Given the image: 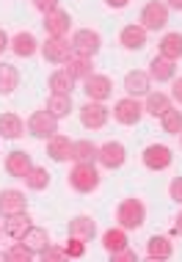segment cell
Listing matches in <instances>:
<instances>
[{
	"mask_svg": "<svg viewBox=\"0 0 182 262\" xmlns=\"http://www.w3.org/2000/svg\"><path fill=\"white\" fill-rule=\"evenodd\" d=\"M83 91L91 102H105L113 94V83H110L108 75H91L88 80H83Z\"/></svg>",
	"mask_w": 182,
	"mask_h": 262,
	"instance_id": "9c48e42d",
	"label": "cell"
},
{
	"mask_svg": "<svg viewBox=\"0 0 182 262\" xmlns=\"http://www.w3.org/2000/svg\"><path fill=\"white\" fill-rule=\"evenodd\" d=\"M105 3H108L110 9H124V6L130 3V0H105Z\"/></svg>",
	"mask_w": 182,
	"mask_h": 262,
	"instance_id": "7bdbcfd3",
	"label": "cell"
},
{
	"mask_svg": "<svg viewBox=\"0 0 182 262\" xmlns=\"http://www.w3.org/2000/svg\"><path fill=\"white\" fill-rule=\"evenodd\" d=\"M25 210H28V199L22 190H17V188L0 190V215L3 218L17 215V212H25Z\"/></svg>",
	"mask_w": 182,
	"mask_h": 262,
	"instance_id": "7c38bea8",
	"label": "cell"
},
{
	"mask_svg": "<svg viewBox=\"0 0 182 262\" xmlns=\"http://www.w3.org/2000/svg\"><path fill=\"white\" fill-rule=\"evenodd\" d=\"M41 55H44V61H50V63H66L69 55H72V45H69L66 39L47 36V41L41 45Z\"/></svg>",
	"mask_w": 182,
	"mask_h": 262,
	"instance_id": "5bb4252c",
	"label": "cell"
},
{
	"mask_svg": "<svg viewBox=\"0 0 182 262\" xmlns=\"http://www.w3.org/2000/svg\"><path fill=\"white\" fill-rule=\"evenodd\" d=\"M47 111H50L55 119L69 116V111H72V94H50V100H47Z\"/></svg>",
	"mask_w": 182,
	"mask_h": 262,
	"instance_id": "1f68e13d",
	"label": "cell"
},
{
	"mask_svg": "<svg viewBox=\"0 0 182 262\" xmlns=\"http://www.w3.org/2000/svg\"><path fill=\"white\" fill-rule=\"evenodd\" d=\"M66 72L72 75V80H88L91 75H94V63H91V58H86V55H69L66 61Z\"/></svg>",
	"mask_w": 182,
	"mask_h": 262,
	"instance_id": "d6986e66",
	"label": "cell"
},
{
	"mask_svg": "<svg viewBox=\"0 0 182 262\" xmlns=\"http://www.w3.org/2000/svg\"><path fill=\"white\" fill-rule=\"evenodd\" d=\"M17 86H19V72H17V67L0 61V94H3V97L11 94Z\"/></svg>",
	"mask_w": 182,
	"mask_h": 262,
	"instance_id": "f546056e",
	"label": "cell"
},
{
	"mask_svg": "<svg viewBox=\"0 0 182 262\" xmlns=\"http://www.w3.org/2000/svg\"><path fill=\"white\" fill-rule=\"evenodd\" d=\"M124 160H127V149H124V144H119V141H108V144H102L100 152H97V163H100L102 168H108V171L122 168Z\"/></svg>",
	"mask_w": 182,
	"mask_h": 262,
	"instance_id": "8992f818",
	"label": "cell"
},
{
	"mask_svg": "<svg viewBox=\"0 0 182 262\" xmlns=\"http://www.w3.org/2000/svg\"><path fill=\"white\" fill-rule=\"evenodd\" d=\"M110 259H113V262H138V254L127 246V249H122V251L110 254Z\"/></svg>",
	"mask_w": 182,
	"mask_h": 262,
	"instance_id": "74e56055",
	"label": "cell"
},
{
	"mask_svg": "<svg viewBox=\"0 0 182 262\" xmlns=\"http://www.w3.org/2000/svg\"><path fill=\"white\" fill-rule=\"evenodd\" d=\"M177 232H179V235H182V212H179V215H177Z\"/></svg>",
	"mask_w": 182,
	"mask_h": 262,
	"instance_id": "f6af8a7d",
	"label": "cell"
},
{
	"mask_svg": "<svg viewBox=\"0 0 182 262\" xmlns=\"http://www.w3.org/2000/svg\"><path fill=\"white\" fill-rule=\"evenodd\" d=\"M169 108H171V97L169 94H163V91H149V94H146V105H144L146 113H152V116L160 119Z\"/></svg>",
	"mask_w": 182,
	"mask_h": 262,
	"instance_id": "83f0119b",
	"label": "cell"
},
{
	"mask_svg": "<svg viewBox=\"0 0 182 262\" xmlns=\"http://www.w3.org/2000/svg\"><path fill=\"white\" fill-rule=\"evenodd\" d=\"M141 116H144V108H141V102H138L135 97H124V100H119L113 105V119L119 124H124V127L138 124Z\"/></svg>",
	"mask_w": 182,
	"mask_h": 262,
	"instance_id": "ba28073f",
	"label": "cell"
},
{
	"mask_svg": "<svg viewBox=\"0 0 182 262\" xmlns=\"http://www.w3.org/2000/svg\"><path fill=\"white\" fill-rule=\"evenodd\" d=\"M179 136H182V133H179Z\"/></svg>",
	"mask_w": 182,
	"mask_h": 262,
	"instance_id": "7dc6e473",
	"label": "cell"
},
{
	"mask_svg": "<svg viewBox=\"0 0 182 262\" xmlns=\"http://www.w3.org/2000/svg\"><path fill=\"white\" fill-rule=\"evenodd\" d=\"M97 235V224L91 215H75L69 221V237H80V240H91Z\"/></svg>",
	"mask_w": 182,
	"mask_h": 262,
	"instance_id": "44dd1931",
	"label": "cell"
},
{
	"mask_svg": "<svg viewBox=\"0 0 182 262\" xmlns=\"http://www.w3.org/2000/svg\"><path fill=\"white\" fill-rule=\"evenodd\" d=\"M44 31H47V36H55V39H64L66 33H69V25H72V17H69V11L64 9H55L50 14H44Z\"/></svg>",
	"mask_w": 182,
	"mask_h": 262,
	"instance_id": "4fadbf2b",
	"label": "cell"
},
{
	"mask_svg": "<svg viewBox=\"0 0 182 262\" xmlns=\"http://www.w3.org/2000/svg\"><path fill=\"white\" fill-rule=\"evenodd\" d=\"M160 124H163V130L169 133V136H179L182 133V111L169 108L163 116H160Z\"/></svg>",
	"mask_w": 182,
	"mask_h": 262,
	"instance_id": "d6a6232c",
	"label": "cell"
},
{
	"mask_svg": "<svg viewBox=\"0 0 182 262\" xmlns=\"http://www.w3.org/2000/svg\"><path fill=\"white\" fill-rule=\"evenodd\" d=\"M69 185L78 193H91L100 188V174H97L94 163H75V168L69 171Z\"/></svg>",
	"mask_w": 182,
	"mask_h": 262,
	"instance_id": "7a4b0ae2",
	"label": "cell"
},
{
	"mask_svg": "<svg viewBox=\"0 0 182 262\" xmlns=\"http://www.w3.org/2000/svg\"><path fill=\"white\" fill-rule=\"evenodd\" d=\"M174 72H177V67H174L171 58H166V55H155L149 63V77L157 83H169L174 80Z\"/></svg>",
	"mask_w": 182,
	"mask_h": 262,
	"instance_id": "ac0fdd59",
	"label": "cell"
},
{
	"mask_svg": "<svg viewBox=\"0 0 182 262\" xmlns=\"http://www.w3.org/2000/svg\"><path fill=\"white\" fill-rule=\"evenodd\" d=\"M6 47H11V39L6 36V31L0 28V55H3V50H6Z\"/></svg>",
	"mask_w": 182,
	"mask_h": 262,
	"instance_id": "b9f144b4",
	"label": "cell"
},
{
	"mask_svg": "<svg viewBox=\"0 0 182 262\" xmlns=\"http://www.w3.org/2000/svg\"><path fill=\"white\" fill-rule=\"evenodd\" d=\"M97 152H100V146L91 144L88 138L72 141V160L75 163H97Z\"/></svg>",
	"mask_w": 182,
	"mask_h": 262,
	"instance_id": "4316f807",
	"label": "cell"
},
{
	"mask_svg": "<svg viewBox=\"0 0 182 262\" xmlns=\"http://www.w3.org/2000/svg\"><path fill=\"white\" fill-rule=\"evenodd\" d=\"M64 251H66V257H69V259H80L83 254H86V240H80V237H69V243L64 246Z\"/></svg>",
	"mask_w": 182,
	"mask_h": 262,
	"instance_id": "d590c367",
	"label": "cell"
},
{
	"mask_svg": "<svg viewBox=\"0 0 182 262\" xmlns=\"http://www.w3.org/2000/svg\"><path fill=\"white\" fill-rule=\"evenodd\" d=\"M102 246H105V251H108V254H116V251L127 249V246H130L127 229H122V226H116V229H108V232L102 235Z\"/></svg>",
	"mask_w": 182,
	"mask_h": 262,
	"instance_id": "484cf974",
	"label": "cell"
},
{
	"mask_svg": "<svg viewBox=\"0 0 182 262\" xmlns=\"http://www.w3.org/2000/svg\"><path fill=\"white\" fill-rule=\"evenodd\" d=\"M160 55H166V58H171V61L182 58V33L179 31L166 33V36L160 39Z\"/></svg>",
	"mask_w": 182,
	"mask_h": 262,
	"instance_id": "f1b7e54d",
	"label": "cell"
},
{
	"mask_svg": "<svg viewBox=\"0 0 182 262\" xmlns=\"http://www.w3.org/2000/svg\"><path fill=\"white\" fill-rule=\"evenodd\" d=\"M141 160H144V166L149 168V171H166V168L171 166L174 155H171V149L166 144H149L144 149Z\"/></svg>",
	"mask_w": 182,
	"mask_h": 262,
	"instance_id": "52a82bcc",
	"label": "cell"
},
{
	"mask_svg": "<svg viewBox=\"0 0 182 262\" xmlns=\"http://www.w3.org/2000/svg\"><path fill=\"white\" fill-rule=\"evenodd\" d=\"M169 23V6L163 0H149L141 11V25L146 31H163Z\"/></svg>",
	"mask_w": 182,
	"mask_h": 262,
	"instance_id": "5b68a950",
	"label": "cell"
},
{
	"mask_svg": "<svg viewBox=\"0 0 182 262\" xmlns=\"http://www.w3.org/2000/svg\"><path fill=\"white\" fill-rule=\"evenodd\" d=\"M28 136H33V138H50L58 133V119L53 116L50 111H33L31 116H28Z\"/></svg>",
	"mask_w": 182,
	"mask_h": 262,
	"instance_id": "3957f363",
	"label": "cell"
},
{
	"mask_svg": "<svg viewBox=\"0 0 182 262\" xmlns=\"http://www.w3.org/2000/svg\"><path fill=\"white\" fill-rule=\"evenodd\" d=\"M149 86H152V77L149 72H141V69H132V72L124 75V91H127V97H144L149 94Z\"/></svg>",
	"mask_w": 182,
	"mask_h": 262,
	"instance_id": "9a60e30c",
	"label": "cell"
},
{
	"mask_svg": "<svg viewBox=\"0 0 182 262\" xmlns=\"http://www.w3.org/2000/svg\"><path fill=\"white\" fill-rule=\"evenodd\" d=\"M119 41H122L124 50H144L146 47V28L144 25H124L122 33H119Z\"/></svg>",
	"mask_w": 182,
	"mask_h": 262,
	"instance_id": "2e32d148",
	"label": "cell"
},
{
	"mask_svg": "<svg viewBox=\"0 0 182 262\" xmlns=\"http://www.w3.org/2000/svg\"><path fill=\"white\" fill-rule=\"evenodd\" d=\"M25 185L31 190H44L47 185H50V174H47V168L33 166L31 171H28V177H25Z\"/></svg>",
	"mask_w": 182,
	"mask_h": 262,
	"instance_id": "836d02e7",
	"label": "cell"
},
{
	"mask_svg": "<svg viewBox=\"0 0 182 262\" xmlns=\"http://www.w3.org/2000/svg\"><path fill=\"white\" fill-rule=\"evenodd\" d=\"M25 133V122L17 116V113H0V136L3 138H19Z\"/></svg>",
	"mask_w": 182,
	"mask_h": 262,
	"instance_id": "cb8c5ba5",
	"label": "cell"
},
{
	"mask_svg": "<svg viewBox=\"0 0 182 262\" xmlns=\"http://www.w3.org/2000/svg\"><path fill=\"white\" fill-rule=\"evenodd\" d=\"M47 155H50L55 163L72 160V141H69L66 136H61V133H55V136L47 138Z\"/></svg>",
	"mask_w": 182,
	"mask_h": 262,
	"instance_id": "e0dca14e",
	"label": "cell"
},
{
	"mask_svg": "<svg viewBox=\"0 0 182 262\" xmlns=\"http://www.w3.org/2000/svg\"><path fill=\"white\" fill-rule=\"evenodd\" d=\"M39 257L44 259V262H61V259H69V257H66V251H64V249H58V246H47V249L41 251Z\"/></svg>",
	"mask_w": 182,
	"mask_h": 262,
	"instance_id": "8d00e7d4",
	"label": "cell"
},
{
	"mask_svg": "<svg viewBox=\"0 0 182 262\" xmlns=\"http://www.w3.org/2000/svg\"><path fill=\"white\" fill-rule=\"evenodd\" d=\"M171 97H174V102H179V105H182V77H179V80H174V86H171Z\"/></svg>",
	"mask_w": 182,
	"mask_h": 262,
	"instance_id": "60d3db41",
	"label": "cell"
},
{
	"mask_svg": "<svg viewBox=\"0 0 182 262\" xmlns=\"http://www.w3.org/2000/svg\"><path fill=\"white\" fill-rule=\"evenodd\" d=\"M116 221L122 229H141L146 221V207L141 199H124L116 207Z\"/></svg>",
	"mask_w": 182,
	"mask_h": 262,
	"instance_id": "6da1fadb",
	"label": "cell"
},
{
	"mask_svg": "<svg viewBox=\"0 0 182 262\" xmlns=\"http://www.w3.org/2000/svg\"><path fill=\"white\" fill-rule=\"evenodd\" d=\"M3 168H6V174H9V177H14V180H25L28 171L33 168V160H31V155H28V152L14 149V152L6 155Z\"/></svg>",
	"mask_w": 182,
	"mask_h": 262,
	"instance_id": "8fae6325",
	"label": "cell"
},
{
	"mask_svg": "<svg viewBox=\"0 0 182 262\" xmlns=\"http://www.w3.org/2000/svg\"><path fill=\"white\" fill-rule=\"evenodd\" d=\"M171 254H174V243L169 237H149V243H146V257L149 259H157V262H163V259H171Z\"/></svg>",
	"mask_w": 182,
	"mask_h": 262,
	"instance_id": "7402d4cb",
	"label": "cell"
},
{
	"mask_svg": "<svg viewBox=\"0 0 182 262\" xmlns=\"http://www.w3.org/2000/svg\"><path fill=\"white\" fill-rule=\"evenodd\" d=\"M33 257H36V254H33L31 249H28V246L22 243V240H17V243H14L11 249L6 251V259H9V262H31Z\"/></svg>",
	"mask_w": 182,
	"mask_h": 262,
	"instance_id": "e575fe53",
	"label": "cell"
},
{
	"mask_svg": "<svg viewBox=\"0 0 182 262\" xmlns=\"http://www.w3.org/2000/svg\"><path fill=\"white\" fill-rule=\"evenodd\" d=\"M11 50L17 53L19 58H31V55L39 50V41H36V36H33V33H28V31H19L17 36L11 39Z\"/></svg>",
	"mask_w": 182,
	"mask_h": 262,
	"instance_id": "603a6c76",
	"label": "cell"
},
{
	"mask_svg": "<svg viewBox=\"0 0 182 262\" xmlns=\"http://www.w3.org/2000/svg\"><path fill=\"white\" fill-rule=\"evenodd\" d=\"M0 235H3V229H0Z\"/></svg>",
	"mask_w": 182,
	"mask_h": 262,
	"instance_id": "bcb514c9",
	"label": "cell"
},
{
	"mask_svg": "<svg viewBox=\"0 0 182 262\" xmlns=\"http://www.w3.org/2000/svg\"><path fill=\"white\" fill-rule=\"evenodd\" d=\"M72 53L75 55H86V58H94L97 53H100L102 47V39L97 31H91V28H80V31L72 33Z\"/></svg>",
	"mask_w": 182,
	"mask_h": 262,
	"instance_id": "277c9868",
	"label": "cell"
},
{
	"mask_svg": "<svg viewBox=\"0 0 182 262\" xmlns=\"http://www.w3.org/2000/svg\"><path fill=\"white\" fill-rule=\"evenodd\" d=\"M33 9L41 11V14H50L58 9V0H33Z\"/></svg>",
	"mask_w": 182,
	"mask_h": 262,
	"instance_id": "ab89813d",
	"label": "cell"
},
{
	"mask_svg": "<svg viewBox=\"0 0 182 262\" xmlns=\"http://www.w3.org/2000/svg\"><path fill=\"white\" fill-rule=\"evenodd\" d=\"M31 226V218H28V210L25 212H17V215H9L3 218V232L9 235L11 240H22V235Z\"/></svg>",
	"mask_w": 182,
	"mask_h": 262,
	"instance_id": "ffe728a7",
	"label": "cell"
},
{
	"mask_svg": "<svg viewBox=\"0 0 182 262\" xmlns=\"http://www.w3.org/2000/svg\"><path fill=\"white\" fill-rule=\"evenodd\" d=\"M166 6L174 9V11H182V0H166Z\"/></svg>",
	"mask_w": 182,
	"mask_h": 262,
	"instance_id": "ee69618b",
	"label": "cell"
},
{
	"mask_svg": "<svg viewBox=\"0 0 182 262\" xmlns=\"http://www.w3.org/2000/svg\"><path fill=\"white\" fill-rule=\"evenodd\" d=\"M47 86H50L53 94H72L75 80H72V75H69L66 69H58V72H53V75H50Z\"/></svg>",
	"mask_w": 182,
	"mask_h": 262,
	"instance_id": "4dcf8cb0",
	"label": "cell"
},
{
	"mask_svg": "<svg viewBox=\"0 0 182 262\" xmlns=\"http://www.w3.org/2000/svg\"><path fill=\"white\" fill-rule=\"evenodd\" d=\"M22 243L33 254H41L47 246H50V237H47V229H41V226H28V232L22 235Z\"/></svg>",
	"mask_w": 182,
	"mask_h": 262,
	"instance_id": "d4e9b609",
	"label": "cell"
},
{
	"mask_svg": "<svg viewBox=\"0 0 182 262\" xmlns=\"http://www.w3.org/2000/svg\"><path fill=\"white\" fill-rule=\"evenodd\" d=\"M169 196L177 204H182V177H174L171 180V185H169Z\"/></svg>",
	"mask_w": 182,
	"mask_h": 262,
	"instance_id": "f35d334b",
	"label": "cell"
},
{
	"mask_svg": "<svg viewBox=\"0 0 182 262\" xmlns=\"http://www.w3.org/2000/svg\"><path fill=\"white\" fill-rule=\"evenodd\" d=\"M108 116H110V111L105 108L102 102H86L80 108V124L86 127V130H100V127L108 124Z\"/></svg>",
	"mask_w": 182,
	"mask_h": 262,
	"instance_id": "30bf717a",
	"label": "cell"
}]
</instances>
